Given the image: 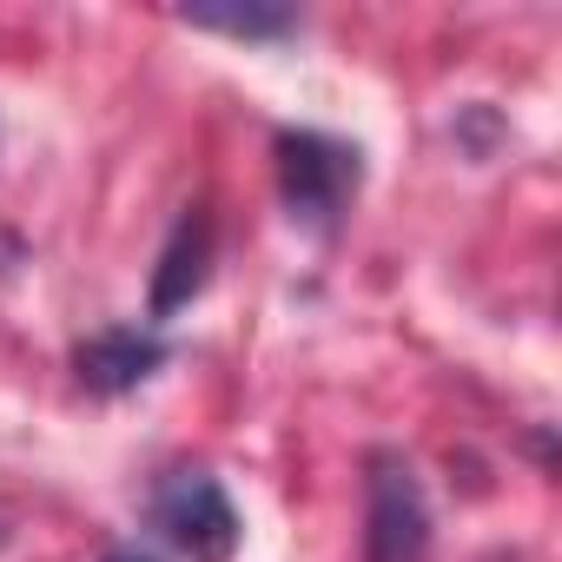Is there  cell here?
<instances>
[{
	"instance_id": "1",
	"label": "cell",
	"mask_w": 562,
	"mask_h": 562,
	"mask_svg": "<svg viewBox=\"0 0 562 562\" xmlns=\"http://www.w3.org/2000/svg\"><path fill=\"white\" fill-rule=\"evenodd\" d=\"M430 555V496L404 450L364 457V562H424Z\"/></svg>"
},
{
	"instance_id": "2",
	"label": "cell",
	"mask_w": 562,
	"mask_h": 562,
	"mask_svg": "<svg viewBox=\"0 0 562 562\" xmlns=\"http://www.w3.org/2000/svg\"><path fill=\"white\" fill-rule=\"evenodd\" d=\"M358 179H364L358 146L325 139V133H278V192H285V205H292L299 225L331 232L338 212L351 205Z\"/></svg>"
},
{
	"instance_id": "3",
	"label": "cell",
	"mask_w": 562,
	"mask_h": 562,
	"mask_svg": "<svg viewBox=\"0 0 562 562\" xmlns=\"http://www.w3.org/2000/svg\"><path fill=\"white\" fill-rule=\"evenodd\" d=\"M153 522L192 562H232V549H238V509L205 470H172L153 490Z\"/></svg>"
},
{
	"instance_id": "4",
	"label": "cell",
	"mask_w": 562,
	"mask_h": 562,
	"mask_svg": "<svg viewBox=\"0 0 562 562\" xmlns=\"http://www.w3.org/2000/svg\"><path fill=\"white\" fill-rule=\"evenodd\" d=\"M205 271H212V218H205V205H186L166 251H159V271H153V318L159 325L205 292Z\"/></svg>"
},
{
	"instance_id": "5",
	"label": "cell",
	"mask_w": 562,
	"mask_h": 562,
	"mask_svg": "<svg viewBox=\"0 0 562 562\" xmlns=\"http://www.w3.org/2000/svg\"><path fill=\"white\" fill-rule=\"evenodd\" d=\"M74 364H80V384H87V391H100V397H120V391H139V384H146V378L166 364V345H159L153 331L113 325V331L87 338Z\"/></svg>"
},
{
	"instance_id": "6",
	"label": "cell",
	"mask_w": 562,
	"mask_h": 562,
	"mask_svg": "<svg viewBox=\"0 0 562 562\" xmlns=\"http://www.w3.org/2000/svg\"><path fill=\"white\" fill-rule=\"evenodd\" d=\"M186 27L199 34H225V41H292L299 34V14L292 8H271V0H205V8H179Z\"/></svg>"
},
{
	"instance_id": "7",
	"label": "cell",
	"mask_w": 562,
	"mask_h": 562,
	"mask_svg": "<svg viewBox=\"0 0 562 562\" xmlns=\"http://www.w3.org/2000/svg\"><path fill=\"white\" fill-rule=\"evenodd\" d=\"M100 562H159V555H153V549H106Z\"/></svg>"
},
{
	"instance_id": "8",
	"label": "cell",
	"mask_w": 562,
	"mask_h": 562,
	"mask_svg": "<svg viewBox=\"0 0 562 562\" xmlns=\"http://www.w3.org/2000/svg\"><path fill=\"white\" fill-rule=\"evenodd\" d=\"M0 549H8V522H0Z\"/></svg>"
}]
</instances>
